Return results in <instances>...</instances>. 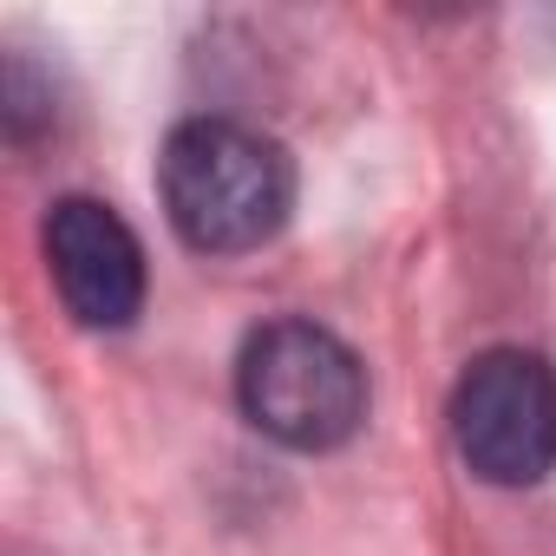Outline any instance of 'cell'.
Segmentation results:
<instances>
[{"label": "cell", "mask_w": 556, "mask_h": 556, "mask_svg": "<svg viewBox=\"0 0 556 556\" xmlns=\"http://www.w3.org/2000/svg\"><path fill=\"white\" fill-rule=\"evenodd\" d=\"M157 190H164L170 229L197 255H249L282 236L295 210V164L255 125L184 118L164 138Z\"/></svg>", "instance_id": "6da1fadb"}, {"label": "cell", "mask_w": 556, "mask_h": 556, "mask_svg": "<svg viewBox=\"0 0 556 556\" xmlns=\"http://www.w3.org/2000/svg\"><path fill=\"white\" fill-rule=\"evenodd\" d=\"M236 400L289 452H334L367 419V367L321 321H268L236 354Z\"/></svg>", "instance_id": "7a4b0ae2"}, {"label": "cell", "mask_w": 556, "mask_h": 556, "mask_svg": "<svg viewBox=\"0 0 556 556\" xmlns=\"http://www.w3.org/2000/svg\"><path fill=\"white\" fill-rule=\"evenodd\" d=\"M458 458L484 484H536L556 471V367L530 348H484L452 387Z\"/></svg>", "instance_id": "3957f363"}, {"label": "cell", "mask_w": 556, "mask_h": 556, "mask_svg": "<svg viewBox=\"0 0 556 556\" xmlns=\"http://www.w3.org/2000/svg\"><path fill=\"white\" fill-rule=\"evenodd\" d=\"M47 262L79 328H131L144 308V249L131 223L99 197H60L47 210Z\"/></svg>", "instance_id": "277c9868"}]
</instances>
